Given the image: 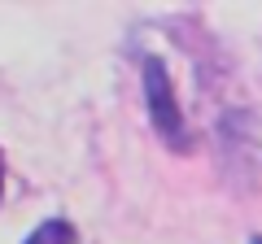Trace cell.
Masks as SVG:
<instances>
[{"label": "cell", "instance_id": "cell-1", "mask_svg": "<svg viewBox=\"0 0 262 244\" xmlns=\"http://www.w3.org/2000/svg\"><path fill=\"white\" fill-rule=\"evenodd\" d=\"M144 105H149L153 131H158L175 153H184V149H188V122H184L179 101H175V87H170L166 61H158V57H149V61H144Z\"/></svg>", "mask_w": 262, "mask_h": 244}, {"label": "cell", "instance_id": "cell-2", "mask_svg": "<svg viewBox=\"0 0 262 244\" xmlns=\"http://www.w3.org/2000/svg\"><path fill=\"white\" fill-rule=\"evenodd\" d=\"M27 244H79V231L66 218H48V223H39L35 231L27 235Z\"/></svg>", "mask_w": 262, "mask_h": 244}, {"label": "cell", "instance_id": "cell-3", "mask_svg": "<svg viewBox=\"0 0 262 244\" xmlns=\"http://www.w3.org/2000/svg\"><path fill=\"white\" fill-rule=\"evenodd\" d=\"M0 197H5V153H0Z\"/></svg>", "mask_w": 262, "mask_h": 244}, {"label": "cell", "instance_id": "cell-4", "mask_svg": "<svg viewBox=\"0 0 262 244\" xmlns=\"http://www.w3.org/2000/svg\"><path fill=\"white\" fill-rule=\"evenodd\" d=\"M253 244H262V235H253Z\"/></svg>", "mask_w": 262, "mask_h": 244}]
</instances>
